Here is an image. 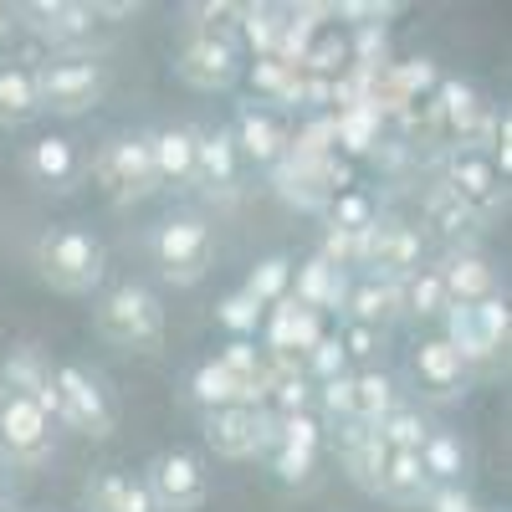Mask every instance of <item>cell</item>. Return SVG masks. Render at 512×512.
I'll return each instance as SVG.
<instances>
[{"label":"cell","instance_id":"6da1fadb","mask_svg":"<svg viewBox=\"0 0 512 512\" xmlns=\"http://www.w3.org/2000/svg\"><path fill=\"white\" fill-rule=\"evenodd\" d=\"M31 267L62 297H88L103 287L108 277V246L103 236H93L88 226H52L41 231L31 246Z\"/></svg>","mask_w":512,"mask_h":512},{"label":"cell","instance_id":"7a4b0ae2","mask_svg":"<svg viewBox=\"0 0 512 512\" xmlns=\"http://www.w3.org/2000/svg\"><path fill=\"white\" fill-rule=\"evenodd\" d=\"M93 328L123 354H159L169 338V313L144 282H118L93 303Z\"/></svg>","mask_w":512,"mask_h":512},{"label":"cell","instance_id":"3957f363","mask_svg":"<svg viewBox=\"0 0 512 512\" xmlns=\"http://www.w3.org/2000/svg\"><path fill=\"white\" fill-rule=\"evenodd\" d=\"M88 175L93 185L113 200V205H144L159 190L154 175V128H123V134H108L93 154H88Z\"/></svg>","mask_w":512,"mask_h":512},{"label":"cell","instance_id":"277c9868","mask_svg":"<svg viewBox=\"0 0 512 512\" xmlns=\"http://www.w3.org/2000/svg\"><path fill=\"white\" fill-rule=\"evenodd\" d=\"M149 251L169 287H195L216 267V226L195 210H169L149 236Z\"/></svg>","mask_w":512,"mask_h":512},{"label":"cell","instance_id":"5b68a950","mask_svg":"<svg viewBox=\"0 0 512 512\" xmlns=\"http://www.w3.org/2000/svg\"><path fill=\"white\" fill-rule=\"evenodd\" d=\"M52 390H57V420L67 431L108 441L118 431V395L108 390V379L88 364H52Z\"/></svg>","mask_w":512,"mask_h":512},{"label":"cell","instance_id":"8992f818","mask_svg":"<svg viewBox=\"0 0 512 512\" xmlns=\"http://www.w3.org/2000/svg\"><path fill=\"white\" fill-rule=\"evenodd\" d=\"M108 62L98 57H47L36 67V103L52 118H82L108 98Z\"/></svg>","mask_w":512,"mask_h":512},{"label":"cell","instance_id":"52a82bcc","mask_svg":"<svg viewBox=\"0 0 512 512\" xmlns=\"http://www.w3.org/2000/svg\"><path fill=\"white\" fill-rule=\"evenodd\" d=\"M16 26H26L47 47V57H93L103 11L82 0H31V6H16Z\"/></svg>","mask_w":512,"mask_h":512},{"label":"cell","instance_id":"ba28073f","mask_svg":"<svg viewBox=\"0 0 512 512\" xmlns=\"http://www.w3.org/2000/svg\"><path fill=\"white\" fill-rule=\"evenodd\" d=\"M272 175V190L287 200V205H297V210H328V200L333 195H344L349 185H354V159H344V154H323V159H303V154H292L287 149V159L277 164V169H267Z\"/></svg>","mask_w":512,"mask_h":512},{"label":"cell","instance_id":"9c48e42d","mask_svg":"<svg viewBox=\"0 0 512 512\" xmlns=\"http://www.w3.org/2000/svg\"><path fill=\"white\" fill-rule=\"evenodd\" d=\"M52 451H57V420L36 400L0 390V461L31 472V466L52 461Z\"/></svg>","mask_w":512,"mask_h":512},{"label":"cell","instance_id":"30bf717a","mask_svg":"<svg viewBox=\"0 0 512 512\" xmlns=\"http://www.w3.org/2000/svg\"><path fill=\"white\" fill-rule=\"evenodd\" d=\"M200 436L221 461H256V456H272L277 420L251 405H221V410H200Z\"/></svg>","mask_w":512,"mask_h":512},{"label":"cell","instance_id":"8fae6325","mask_svg":"<svg viewBox=\"0 0 512 512\" xmlns=\"http://www.w3.org/2000/svg\"><path fill=\"white\" fill-rule=\"evenodd\" d=\"M139 477H144V487H149V497H154L159 512H200L205 497H210L205 461L195 451H180V446L149 456V466H144Z\"/></svg>","mask_w":512,"mask_h":512},{"label":"cell","instance_id":"7c38bea8","mask_svg":"<svg viewBox=\"0 0 512 512\" xmlns=\"http://www.w3.org/2000/svg\"><path fill=\"white\" fill-rule=\"evenodd\" d=\"M359 267H364V277H379V282H405L415 267H425V241L415 226L379 216L359 236Z\"/></svg>","mask_w":512,"mask_h":512},{"label":"cell","instance_id":"4fadbf2b","mask_svg":"<svg viewBox=\"0 0 512 512\" xmlns=\"http://www.w3.org/2000/svg\"><path fill=\"white\" fill-rule=\"evenodd\" d=\"M246 72V52L226 36H185L175 57V77L195 93H231Z\"/></svg>","mask_w":512,"mask_h":512},{"label":"cell","instance_id":"5bb4252c","mask_svg":"<svg viewBox=\"0 0 512 512\" xmlns=\"http://www.w3.org/2000/svg\"><path fill=\"white\" fill-rule=\"evenodd\" d=\"M21 169L41 195H72L82 180H88V149H82V139H72V134H41V139L26 144Z\"/></svg>","mask_w":512,"mask_h":512},{"label":"cell","instance_id":"9a60e30c","mask_svg":"<svg viewBox=\"0 0 512 512\" xmlns=\"http://www.w3.org/2000/svg\"><path fill=\"white\" fill-rule=\"evenodd\" d=\"M441 185L451 195H461L482 221H492L497 210L507 205V180L497 175V164L482 149H446L441 154Z\"/></svg>","mask_w":512,"mask_h":512},{"label":"cell","instance_id":"2e32d148","mask_svg":"<svg viewBox=\"0 0 512 512\" xmlns=\"http://www.w3.org/2000/svg\"><path fill=\"white\" fill-rule=\"evenodd\" d=\"M231 139H236V154L241 164L251 169H277L292 149V123L282 108H267V103H246L231 123Z\"/></svg>","mask_w":512,"mask_h":512},{"label":"cell","instance_id":"e0dca14e","mask_svg":"<svg viewBox=\"0 0 512 512\" xmlns=\"http://www.w3.org/2000/svg\"><path fill=\"white\" fill-rule=\"evenodd\" d=\"M200 195L231 205L236 190H241V154H236V139L231 128H200V144H195V185Z\"/></svg>","mask_w":512,"mask_h":512},{"label":"cell","instance_id":"ac0fdd59","mask_svg":"<svg viewBox=\"0 0 512 512\" xmlns=\"http://www.w3.org/2000/svg\"><path fill=\"white\" fill-rule=\"evenodd\" d=\"M415 379L425 384L431 400H461L466 395V379H472V364H466L446 338H420L415 344Z\"/></svg>","mask_w":512,"mask_h":512},{"label":"cell","instance_id":"d6986e66","mask_svg":"<svg viewBox=\"0 0 512 512\" xmlns=\"http://www.w3.org/2000/svg\"><path fill=\"white\" fill-rule=\"evenodd\" d=\"M436 272L451 292V303H487V297H497V267L477 246H451Z\"/></svg>","mask_w":512,"mask_h":512},{"label":"cell","instance_id":"ffe728a7","mask_svg":"<svg viewBox=\"0 0 512 512\" xmlns=\"http://www.w3.org/2000/svg\"><path fill=\"white\" fill-rule=\"evenodd\" d=\"M82 512H159L144 477L118 472V466H103L82 482Z\"/></svg>","mask_w":512,"mask_h":512},{"label":"cell","instance_id":"44dd1931","mask_svg":"<svg viewBox=\"0 0 512 512\" xmlns=\"http://www.w3.org/2000/svg\"><path fill=\"white\" fill-rule=\"evenodd\" d=\"M195 144H200L195 123L154 128V175H159V190H190L195 185Z\"/></svg>","mask_w":512,"mask_h":512},{"label":"cell","instance_id":"7402d4cb","mask_svg":"<svg viewBox=\"0 0 512 512\" xmlns=\"http://www.w3.org/2000/svg\"><path fill=\"white\" fill-rule=\"evenodd\" d=\"M349 272H338V267H328L323 256L313 251L308 262H297L292 267V303H303V308H313V313H344V297H349Z\"/></svg>","mask_w":512,"mask_h":512},{"label":"cell","instance_id":"603a6c76","mask_svg":"<svg viewBox=\"0 0 512 512\" xmlns=\"http://www.w3.org/2000/svg\"><path fill=\"white\" fill-rule=\"evenodd\" d=\"M267 344L262 349H287V354H308L318 338H323V313L292 303V297H282L277 308H267Z\"/></svg>","mask_w":512,"mask_h":512},{"label":"cell","instance_id":"cb8c5ba5","mask_svg":"<svg viewBox=\"0 0 512 512\" xmlns=\"http://www.w3.org/2000/svg\"><path fill=\"white\" fill-rule=\"evenodd\" d=\"M420 216H425V226H431V231H441L451 246H472V236L487 226V221L477 216V210L466 205L461 195H451L446 185H431V190H425Z\"/></svg>","mask_w":512,"mask_h":512},{"label":"cell","instance_id":"d4e9b609","mask_svg":"<svg viewBox=\"0 0 512 512\" xmlns=\"http://www.w3.org/2000/svg\"><path fill=\"white\" fill-rule=\"evenodd\" d=\"M374 497L395 502V507H425V497H431V477L420 472V456L415 451H384Z\"/></svg>","mask_w":512,"mask_h":512},{"label":"cell","instance_id":"484cf974","mask_svg":"<svg viewBox=\"0 0 512 512\" xmlns=\"http://www.w3.org/2000/svg\"><path fill=\"white\" fill-rule=\"evenodd\" d=\"M344 313H349V323H364V328L390 333V323H400V292H395V282L359 277V282H349Z\"/></svg>","mask_w":512,"mask_h":512},{"label":"cell","instance_id":"4316f807","mask_svg":"<svg viewBox=\"0 0 512 512\" xmlns=\"http://www.w3.org/2000/svg\"><path fill=\"white\" fill-rule=\"evenodd\" d=\"M395 292H400V318H415V323H441L451 308V292L436 267H415L405 282H395Z\"/></svg>","mask_w":512,"mask_h":512},{"label":"cell","instance_id":"83f0119b","mask_svg":"<svg viewBox=\"0 0 512 512\" xmlns=\"http://www.w3.org/2000/svg\"><path fill=\"white\" fill-rule=\"evenodd\" d=\"M41 118V103H36V72L21 67V62H0V128H26Z\"/></svg>","mask_w":512,"mask_h":512},{"label":"cell","instance_id":"f1b7e54d","mask_svg":"<svg viewBox=\"0 0 512 512\" xmlns=\"http://www.w3.org/2000/svg\"><path fill=\"white\" fill-rule=\"evenodd\" d=\"M415 456H420V472L431 477V487H461V477H466V446H461L456 431L431 425V436H425V446Z\"/></svg>","mask_w":512,"mask_h":512},{"label":"cell","instance_id":"f546056e","mask_svg":"<svg viewBox=\"0 0 512 512\" xmlns=\"http://www.w3.org/2000/svg\"><path fill=\"white\" fill-rule=\"evenodd\" d=\"M400 405V379L390 369H354V400H349V420H384Z\"/></svg>","mask_w":512,"mask_h":512},{"label":"cell","instance_id":"4dcf8cb0","mask_svg":"<svg viewBox=\"0 0 512 512\" xmlns=\"http://www.w3.org/2000/svg\"><path fill=\"white\" fill-rule=\"evenodd\" d=\"M354 67V47H349V31L338 26H318V36L308 41L303 52V72L308 77H323V82H344Z\"/></svg>","mask_w":512,"mask_h":512},{"label":"cell","instance_id":"1f68e13d","mask_svg":"<svg viewBox=\"0 0 512 512\" xmlns=\"http://www.w3.org/2000/svg\"><path fill=\"white\" fill-rule=\"evenodd\" d=\"M282 26H287V6H241V26H236L241 52L272 57L282 41Z\"/></svg>","mask_w":512,"mask_h":512},{"label":"cell","instance_id":"d6a6232c","mask_svg":"<svg viewBox=\"0 0 512 512\" xmlns=\"http://www.w3.org/2000/svg\"><path fill=\"white\" fill-rule=\"evenodd\" d=\"M333 128H338V154L354 159V154H374L384 144V118L364 103L344 108V113H333Z\"/></svg>","mask_w":512,"mask_h":512},{"label":"cell","instance_id":"836d02e7","mask_svg":"<svg viewBox=\"0 0 512 512\" xmlns=\"http://www.w3.org/2000/svg\"><path fill=\"white\" fill-rule=\"evenodd\" d=\"M328 231H344V236H364L374 221H379V200L364 190V185H349L344 195H333L328 210H323Z\"/></svg>","mask_w":512,"mask_h":512},{"label":"cell","instance_id":"e575fe53","mask_svg":"<svg viewBox=\"0 0 512 512\" xmlns=\"http://www.w3.org/2000/svg\"><path fill=\"white\" fill-rule=\"evenodd\" d=\"M292 267H297V262H292V256H282V251H277V256H262V262L251 267V277H246V287H241V292H246L251 303L267 313V308H277L282 297L292 292Z\"/></svg>","mask_w":512,"mask_h":512},{"label":"cell","instance_id":"d590c367","mask_svg":"<svg viewBox=\"0 0 512 512\" xmlns=\"http://www.w3.org/2000/svg\"><path fill=\"white\" fill-rule=\"evenodd\" d=\"M374 436L384 441V451H420L425 436H431V420H425L415 405H395L384 420H374Z\"/></svg>","mask_w":512,"mask_h":512},{"label":"cell","instance_id":"8d00e7d4","mask_svg":"<svg viewBox=\"0 0 512 512\" xmlns=\"http://www.w3.org/2000/svg\"><path fill=\"white\" fill-rule=\"evenodd\" d=\"M297 77H303V67H287V62H277V57H256V62H251L256 103H267V108H292Z\"/></svg>","mask_w":512,"mask_h":512},{"label":"cell","instance_id":"74e56055","mask_svg":"<svg viewBox=\"0 0 512 512\" xmlns=\"http://www.w3.org/2000/svg\"><path fill=\"white\" fill-rule=\"evenodd\" d=\"M190 400L200 410H221V405H236V379L216 364V359H205L195 374H190Z\"/></svg>","mask_w":512,"mask_h":512},{"label":"cell","instance_id":"f35d334b","mask_svg":"<svg viewBox=\"0 0 512 512\" xmlns=\"http://www.w3.org/2000/svg\"><path fill=\"white\" fill-rule=\"evenodd\" d=\"M303 374H308L313 390H318V384H328V379H338V374H349V359H344V344H338V333H323L318 344L303 354Z\"/></svg>","mask_w":512,"mask_h":512},{"label":"cell","instance_id":"ab89813d","mask_svg":"<svg viewBox=\"0 0 512 512\" xmlns=\"http://www.w3.org/2000/svg\"><path fill=\"white\" fill-rule=\"evenodd\" d=\"M338 344H344V359L359 369H379V359H384V333L364 328V323H344L338 328Z\"/></svg>","mask_w":512,"mask_h":512},{"label":"cell","instance_id":"60d3db41","mask_svg":"<svg viewBox=\"0 0 512 512\" xmlns=\"http://www.w3.org/2000/svg\"><path fill=\"white\" fill-rule=\"evenodd\" d=\"M216 318H221V328H231V338H251L256 328H262V318H267V313L256 308L246 292H231V297H221Z\"/></svg>","mask_w":512,"mask_h":512},{"label":"cell","instance_id":"b9f144b4","mask_svg":"<svg viewBox=\"0 0 512 512\" xmlns=\"http://www.w3.org/2000/svg\"><path fill=\"white\" fill-rule=\"evenodd\" d=\"M425 512H482V502L466 492V487H431V497H425Z\"/></svg>","mask_w":512,"mask_h":512},{"label":"cell","instance_id":"7bdbcfd3","mask_svg":"<svg viewBox=\"0 0 512 512\" xmlns=\"http://www.w3.org/2000/svg\"><path fill=\"white\" fill-rule=\"evenodd\" d=\"M16 31V6H11V0H0V41H6Z\"/></svg>","mask_w":512,"mask_h":512},{"label":"cell","instance_id":"ee69618b","mask_svg":"<svg viewBox=\"0 0 512 512\" xmlns=\"http://www.w3.org/2000/svg\"><path fill=\"white\" fill-rule=\"evenodd\" d=\"M0 512H16V502H11V492L0 487Z\"/></svg>","mask_w":512,"mask_h":512}]
</instances>
